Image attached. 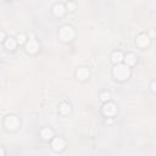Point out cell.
Returning a JSON list of instances; mask_svg holds the SVG:
<instances>
[{"label":"cell","mask_w":156,"mask_h":156,"mask_svg":"<svg viewBox=\"0 0 156 156\" xmlns=\"http://www.w3.org/2000/svg\"><path fill=\"white\" fill-rule=\"evenodd\" d=\"M113 74L118 80H125V79H127L128 77H129L131 70H129V67H128V65L118 64L113 69Z\"/></svg>","instance_id":"1"},{"label":"cell","mask_w":156,"mask_h":156,"mask_svg":"<svg viewBox=\"0 0 156 156\" xmlns=\"http://www.w3.org/2000/svg\"><path fill=\"white\" fill-rule=\"evenodd\" d=\"M60 37L62 40H65V42H70V40L74 37L73 28L71 26H64L62 28L60 29Z\"/></svg>","instance_id":"2"},{"label":"cell","mask_w":156,"mask_h":156,"mask_svg":"<svg viewBox=\"0 0 156 156\" xmlns=\"http://www.w3.org/2000/svg\"><path fill=\"white\" fill-rule=\"evenodd\" d=\"M5 126L9 128V129L13 131V129H16V128L20 126V121L16 116H13V115H10V116L6 117L5 120Z\"/></svg>","instance_id":"3"},{"label":"cell","mask_w":156,"mask_h":156,"mask_svg":"<svg viewBox=\"0 0 156 156\" xmlns=\"http://www.w3.org/2000/svg\"><path fill=\"white\" fill-rule=\"evenodd\" d=\"M116 111H117L116 105L112 104V103H107V104H105L104 107H103V112H104V115H105V116H108V117L113 116V115L116 113Z\"/></svg>","instance_id":"4"},{"label":"cell","mask_w":156,"mask_h":156,"mask_svg":"<svg viewBox=\"0 0 156 156\" xmlns=\"http://www.w3.org/2000/svg\"><path fill=\"white\" fill-rule=\"evenodd\" d=\"M26 49H27V51H28L29 54H34L39 49V44H38V42L34 38H31L28 40V43H27V45H26Z\"/></svg>","instance_id":"5"},{"label":"cell","mask_w":156,"mask_h":156,"mask_svg":"<svg viewBox=\"0 0 156 156\" xmlns=\"http://www.w3.org/2000/svg\"><path fill=\"white\" fill-rule=\"evenodd\" d=\"M76 76H77L78 79L84 80V79H87L88 77H89V70L85 69V67H79V69L77 70V72H76Z\"/></svg>","instance_id":"6"},{"label":"cell","mask_w":156,"mask_h":156,"mask_svg":"<svg viewBox=\"0 0 156 156\" xmlns=\"http://www.w3.org/2000/svg\"><path fill=\"white\" fill-rule=\"evenodd\" d=\"M149 42H150V40H149V37L146 34H140V36L137 37V44L139 46H141V48H145V46H148Z\"/></svg>","instance_id":"7"},{"label":"cell","mask_w":156,"mask_h":156,"mask_svg":"<svg viewBox=\"0 0 156 156\" xmlns=\"http://www.w3.org/2000/svg\"><path fill=\"white\" fill-rule=\"evenodd\" d=\"M65 146V141L64 139H61V138H55L52 140V148H54V150L55 151H60V150H62Z\"/></svg>","instance_id":"8"},{"label":"cell","mask_w":156,"mask_h":156,"mask_svg":"<svg viewBox=\"0 0 156 156\" xmlns=\"http://www.w3.org/2000/svg\"><path fill=\"white\" fill-rule=\"evenodd\" d=\"M111 60L113 61L115 64H120L122 60H123V54H122L121 51H115L112 52V55H111Z\"/></svg>","instance_id":"9"},{"label":"cell","mask_w":156,"mask_h":156,"mask_svg":"<svg viewBox=\"0 0 156 156\" xmlns=\"http://www.w3.org/2000/svg\"><path fill=\"white\" fill-rule=\"evenodd\" d=\"M52 10H54V13H55L56 16H61L65 12V8H64L62 4H55L54 5V8H52Z\"/></svg>","instance_id":"10"},{"label":"cell","mask_w":156,"mask_h":156,"mask_svg":"<svg viewBox=\"0 0 156 156\" xmlns=\"http://www.w3.org/2000/svg\"><path fill=\"white\" fill-rule=\"evenodd\" d=\"M5 46L8 49H10V50H13L16 48V40L13 39V38H9L8 40L5 42Z\"/></svg>","instance_id":"11"},{"label":"cell","mask_w":156,"mask_h":156,"mask_svg":"<svg viewBox=\"0 0 156 156\" xmlns=\"http://www.w3.org/2000/svg\"><path fill=\"white\" fill-rule=\"evenodd\" d=\"M40 134H42V137H43L44 139H46V140L50 139V138H52V131L50 129V128H44Z\"/></svg>","instance_id":"12"},{"label":"cell","mask_w":156,"mask_h":156,"mask_svg":"<svg viewBox=\"0 0 156 156\" xmlns=\"http://www.w3.org/2000/svg\"><path fill=\"white\" fill-rule=\"evenodd\" d=\"M125 60H126V65L131 66V65H134L135 64V60H137V59H135V56L133 55V54H127Z\"/></svg>","instance_id":"13"},{"label":"cell","mask_w":156,"mask_h":156,"mask_svg":"<svg viewBox=\"0 0 156 156\" xmlns=\"http://www.w3.org/2000/svg\"><path fill=\"white\" fill-rule=\"evenodd\" d=\"M70 111H71V106L69 104H66V103L61 104V106H60V112L61 113H62V115H67V113H70Z\"/></svg>","instance_id":"14"},{"label":"cell","mask_w":156,"mask_h":156,"mask_svg":"<svg viewBox=\"0 0 156 156\" xmlns=\"http://www.w3.org/2000/svg\"><path fill=\"white\" fill-rule=\"evenodd\" d=\"M100 99L101 100H103V101H107L108 99H110V93H103V94H101V95H100Z\"/></svg>","instance_id":"15"},{"label":"cell","mask_w":156,"mask_h":156,"mask_svg":"<svg viewBox=\"0 0 156 156\" xmlns=\"http://www.w3.org/2000/svg\"><path fill=\"white\" fill-rule=\"evenodd\" d=\"M24 39H26V36H24V34H18V36H17V42H18L20 44L23 43Z\"/></svg>","instance_id":"16"},{"label":"cell","mask_w":156,"mask_h":156,"mask_svg":"<svg viewBox=\"0 0 156 156\" xmlns=\"http://www.w3.org/2000/svg\"><path fill=\"white\" fill-rule=\"evenodd\" d=\"M74 6H76V5H74L73 3H69V4H67V8H69V9H74Z\"/></svg>","instance_id":"17"},{"label":"cell","mask_w":156,"mask_h":156,"mask_svg":"<svg viewBox=\"0 0 156 156\" xmlns=\"http://www.w3.org/2000/svg\"><path fill=\"white\" fill-rule=\"evenodd\" d=\"M151 89H153L154 92H156V82H153V83H151Z\"/></svg>","instance_id":"18"},{"label":"cell","mask_w":156,"mask_h":156,"mask_svg":"<svg viewBox=\"0 0 156 156\" xmlns=\"http://www.w3.org/2000/svg\"><path fill=\"white\" fill-rule=\"evenodd\" d=\"M0 36H1V39H4V37H5V34H4V32L1 31V33H0Z\"/></svg>","instance_id":"19"}]
</instances>
